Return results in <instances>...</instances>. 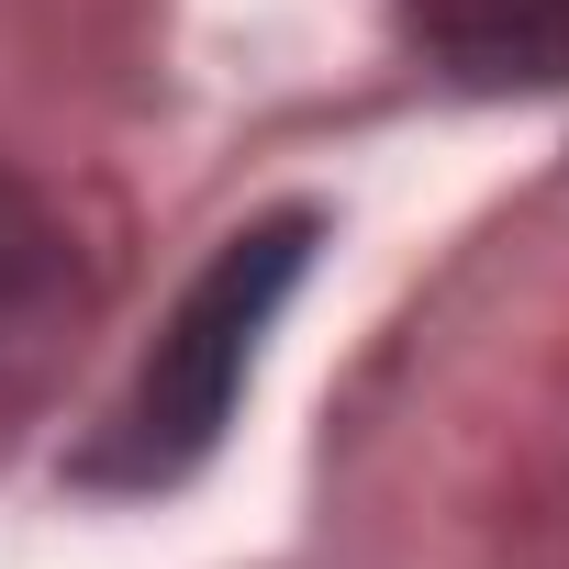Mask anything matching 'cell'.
Masks as SVG:
<instances>
[{
    "instance_id": "obj_1",
    "label": "cell",
    "mask_w": 569,
    "mask_h": 569,
    "mask_svg": "<svg viewBox=\"0 0 569 569\" xmlns=\"http://www.w3.org/2000/svg\"><path fill=\"white\" fill-rule=\"evenodd\" d=\"M302 268H313V212H268L246 234L212 246V268L179 291V313L157 325L134 391L101 413V436L79 447V480L90 491H157V480H190L223 425H234V391L279 325V302L302 291Z\"/></svg>"
},
{
    "instance_id": "obj_3",
    "label": "cell",
    "mask_w": 569,
    "mask_h": 569,
    "mask_svg": "<svg viewBox=\"0 0 569 569\" xmlns=\"http://www.w3.org/2000/svg\"><path fill=\"white\" fill-rule=\"evenodd\" d=\"M436 34L469 79H569V0H447Z\"/></svg>"
},
{
    "instance_id": "obj_2",
    "label": "cell",
    "mask_w": 569,
    "mask_h": 569,
    "mask_svg": "<svg viewBox=\"0 0 569 569\" xmlns=\"http://www.w3.org/2000/svg\"><path fill=\"white\" fill-rule=\"evenodd\" d=\"M90 302V268H79V234L68 212L0 168V369H23L34 347H57V325Z\"/></svg>"
}]
</instances>
